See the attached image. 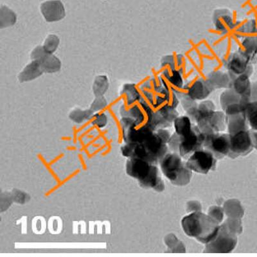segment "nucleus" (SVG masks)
<instances>
[{
	"label": "nucleus",
	"instance_id": "4",
	"mask_svg": "<svg viewBox=\"0 0 257 257\" xmlns=\"http://www.w3.org/2000/svg\"><path fill=\"white\" fill-rule=\"evenodd\" d=\"M159 165L162 173L174 185L183 187L192 180V171L187 167V160L178 153H167Z\"/></svg>",
	"mask_w": 257,
	"mask_h": 257
},
{
	"label": "nucleus",
	"instance_id": "17",
	"mask_svg": "<svg viewBox=\"0 0 257 257\" xmlns=\"http://www.w3.org/2000/svg\"><path fill=\"white\" fill-rule=\"evenodd\" d=\"M227 130L229 135L241 132V131L249 130V123L247 121L245 112H237V113L226 115Z\"/></svg>",
	"mask_w": 257,
	"mask_h": 257
},
{
	"label": "nucleus",
	"instance_id": "23",
	"mask_svg": "<svg viewBox=\"0 0 257 257\" xmlns=\"http://www.w3.org/2000/svg\"><path fill=\"white\" fill-rule=\"evenodd\" d=\"M43 73H54L59 72L61 68V62L58 57L53 54H47L40 61Z\"/></svg>",
	"mask_w": 257,
	"mask_h": 257
},
{
	"label": "nucleus",
	"instance_id": "8",
	"mask_svg": "<svg viewBox=\"0 0 257 257\" xmlns=\"http://www.w3.org/2000/svg\"><path fill=\"white\" fill-rule=\"evenodd\" d=\"M203 148L214 155L217 160L228 157L230 149V135L224 132L205 135Z\"/></svg>",
	"mask_w": 257,
	"mask_h": 257
},
{
	"label": "nucleus",
	"instance_id": "6",
	"mask_svg": "<svg viewBox=\"0 0 257 257\" xmlns=\"http://www.w3.org/2000/svg\"><path fill=\"white\" fill-rule=\"evenodd\" d=\"M217 160L210 151L205 148L195 151L187 160V167L194 173L207 174L215 171Z\"/></svg>",
	"mask_w": 257,
	"mask_h": 257
},
{
	"label": "nucleus",
	"instance_id": "29",
	"mask_svg": "<svg viewBox=\"0 0 257 257\" xmlns=\"http://www.w3.org/2000/svg\"><path fill=\"white\" fill-rule=\"evenodd\" d=\"M216 110V107L212 100H202L197 105L196 117H195L194 123L203 117L208 115L213 111Z\"/></svg>",
	"mask_w": 257,
	"mask_h": 257
},
{
	"label": "nucleus",
	"instance_id": "1",
	"mask_svg": "<svg viewBox=\"0 0 257 257\" xmlns=\"http://www.w3.org/2000/svg\"><path fill=\"white\" fill-rule=\"evenodd\" d=\"M172 134L169 128L154 131L140 143L127 144L123 146L121 149L123 155L159 165L163 157L170 152L167 144Z\"/></svg>",
	"mask_w": 257,
	"mask_h": 257
},
{
	"label": "nucleus",
	"instance_id": "20",
	"mask_svg": "<svg viewBox=\"0 0 257 257\" xmlns=\"http://www.w3.org/2000/svg\"><path fill=\"white\" fill-rule=\"evenodd\" d=\"M252 64L257 61V37H245L238 49Z\"/></svg>",
	"mask_w": 257,
	"mask_h": 257
},
{
	"label": "nucleus",
	"instance_id": "27",
	"mask_svg": "<svg viewBox=\"0 0 257 257\" xmlns=\"http://www.w3.org/2000/svg\"><path fill=\"white\" fill-rule=\"evenodd\" d=\"M17 22V16L14 11L6 6L0 9V29L12 27Z\"/></svg>",
	"mask_w": 257,
	"mask_h": 257
},
{
	"label": "nucleus",
	"instance_id": "44",
	"mask_svg": "<svg viewBox=\"0 0 257 257\" xmlns=\"http://www.w3.org/2000/svg\"><path fill=\"white\" fill-rule=\"evenodd\" d=\"M254 101H257V81L252 82L251 83V98H250V102H254Z\"/></svg>",
	"mask_w": 257,
	"mask_h": 257
},
{
	"label": "nucleus",
	"instance_id": "42",
	"mask_svg": "<svg viewBox=\"0 0 257 257\" xmlns=\"http://www.w3.org/2000/svg\"><path fill=\"white\" fill-rule=\"evenodd\" d=\"M94 125L98 127H104L107 123V117L104 113H97L94 115L93 121Z\"/></svg>",
	"mask_w": 257,
	"mask_h": 257
},
{
	"label": "nucleus",
	"instance_id": "38",
	"mask_svg": "<svg viewBox=\"0 0 257 257\" xmlns=\"http://www.w3.org/2000/svg\"><path fill=\"white\" fill-rule=\"evenodd\" d=\"M107 102L104 96H95V100L91 103L90 108L92 112L100 111L106 107Z\"/></svg>",
	"mask_w": 257,
	"mask_h": 257
},
{
	"label": "nucleus",
	"instance_id": "21",
	"mask_svg": "<svg viewBox=\"0 0 257 257\" xmlns=\"http://www.w3.org/2000/svg\"><path fill=\"white\" fill-rule=\"evenodd\" d=\"M176 93L179 99H180V102H181L183 109L186 112V114L194 123L198 103L197 102L196 100L192 99L187 95V93L184 90V88H183L182 90L179 91V92H176Z\"/></svg>",
	"mask_w": 257,
	"mask_h": 257
},
{
	"label": "nucleus",
	"instance_id": "14",
	"mask_svg": "<svg viewBox=\"0 0 257 257\" xmlns=\"http://www.w3.org/2000/svg\"><path fill=\"white\" fill-rule=\"evenodd\" d=\"M213 23L215 29L222 33L231 31L235 27L232 13L226 9H219L215 11Z\"/></svg>",
	"mask_w": 257,
	"mask_h": 257
},
{
	"label": "nucleus",
	"instance_id": "26",
	"mask_svg": "<svg viewBox=\"0 0 257 257\" xmlns=\"http://www.w3.org/2000/svg\"><path fill=\"white\" fill-rule=\"evenodd\" d=\"M194 123L187 115L178 116L174 121L173 126L176 134L182 136L192 130Z\"/></svg>",
	"mask_w": 257,
	"mask_h": 257
},
{
	"label": "nucleus",
	"instance_id": "7",
	"mask_svg": "<svg viewBox=\"0 0 257 257\" xmlns=\"http://www.w3.org/2000/svg\"><path fill=\"white\" fill-rule=\"evenodd\" d=\"M179 155L187 160L193 153L199 149H203L205 135L199 130L196 123L189 132L180 136Z\"/></svg>",
	"mask_w": 257,
	"mask_h": 257
},
{
	"label": "nucleus",
	"instance_id": "24",
	"mask_svg": "<svg viewBox=\"0 0 257 257\" xmlns=\"http://www.w3.org/2000/svg\"><path fill=\"white\" fill-rule=\"evenodd\" d=\"M222 208L225 215L228 217L239 218L244 216V209L240 201L235 199H228L224 202Z\"/></svg>",
	"mask_w": 257,
	"mask_h": 257
},
{
	"label": "nucleus",
	"instance_id": "18",
	"mask_svg": "<svg viewBox=\"0 0 257 257\" xmlns=\"http://www.w3.org/2000/svg\"><path fill=\"white\" fill-rule=\"evenodd\" d=\"M206 79L213 91L217 89L230 88L231 78L228 72L215 71L209 73Z\"/></svg>",
	"mask_w": 257,
	"mask_h": 257
},
{
	"label": "nucleus",
	"instance_id": "39",
	"mask_svg": "<svg viewBox=\"0 0 257 257\" xmlns=\"http://www.w3.org/2000/svg\"><path fill=\"white\" fill-rule=\"evenodd\" d=\"M45 221L43 217L34 218L33 222H32V229H33L34 233H43L45 230Z\"/></svg>",
	"mask_w": 257,
	"mask_h": 257
},
{
	"label": "nucleus",
	"instance_id": "36",
	"mask_svg": "<svg viewBox=\"0 0 257 257\" xmlns=\"http://www.w3.org/2000/svg\"><path fill=\"white\" fill-rule=\"evenodd\" d=\"M240 33L245 37H257V21L251 20L243 25Z\"/></svg>",
	"mask_w": 257,
	"mask_h": 257
},
{
	"label": "nucleus",
	"instance_id": "35",
	"mask_svg": "<svg viewBox=\"0 0 257 257\" xmlns=\"http://www.w3.org/2000/svg\"><path fill=\"white\" fill-rule=\"evenodd\" d=\"M92 113L93 112L91 111L90 109L82 110L75 108L70 112V118L75 122L80 123L88 118Z\"/></svg>",
	"mask_w": 257,
	"mask_h": 257
},
{
	"label": "nucleus",
	"instance_id": "37",
	"mask_svg": "<svg viewBox=\"0 0 257 257\" xmlns=\"http://www.w3.org/2000/svg\"><path fill=\"white\" fill-rule=\"evenodd\" d=\"M207 214L219 224H221L224 221L225 213L224 209L221 206H211L208 209Z\"/></svg>",
	"mask_w": 257,
	"mask_h": 257
},
{
	"label": "nucleus",
	"instance_id": "2",
	"mask_svg": "<svg viewBox=\"0 0 257 257\" xmlns=\"http://www.w3.org/2000/svg\"><path fill=\"white\" fill-rule=\"evenodd\" d=\"M186 235L206 244L216 237L220 224L202 212L190 213L181 220Z\"/></svg>",
	"mask_w": 257,
	"mask_h": 257
},
{
	"label": "nucleus",
	"instance_id": "16",
	"mask_svg": "<svg viewBox=\"0 0 257 257\" xmlns=\"http://www.w3.org/2000/svg\"><path fill=\"white\" fill-rule=\"evenodd\" d=\"M229 75L231 78L230 88L250 102L251 91V82L249 80L250 76L245 74L238 75V76L231 75L230 73Z\"/></svg>",
	"mask_w": 257,
	"mask_h": 257
},
{
	"label": "nucleus",
	"instance_id": "32",
	"mask_svg": "<svg viewBox=\"0 0 257 257\" xmlns=\"http://www.w3.org/2000/svg\"><path fill=\"white\" fill-rule=\"evenodd\" d=\"M245 114L251 130L257 131V101L249 102L245 109Z\"/></svg>",
	"mask_w": 257,
	"mask_h": 257
},
{
	"label": "nucleus",
	"instance_id": "31",
	"mask_svg": "<svg viewBox=\"0 0 257 257\" xmlns=\"http://www.w3.org/2000/svg\"><path fill=\"white\" fill-rule=\"evenodd\" d=\"M165 243L168 247L169 251L173 253H176V252L184 253L185 251L184 244L173 233L165 236Z\"/></svg>",
	"mask_w": 257,
	"mask_h": 257
},
{
	"label": "nucleus",
	"instance_id": "33",
	"mask_svg": "<svg viewBox=\"0 0 257 257\" xmlns=\"http://www.w3.org/2000/svg\"><path fill=\"white\" fill-rule=\"evenodd\" d=\"M60 44V40L55 34H49L43 42V47L48 54H53L56 51Z\"/></svg>",
	"mask_w": 257,
	"mask_h": 257
},
{
	"label": "nucleus",
	"instance_id": "22",
	"mask_svg": "<svg viewBox=\"0 0 257 257\" xmlns=\"http://www.w3.org/2000/svg\"><path fill=\"white\" fill-rule=\"evenodd\" d=\"M249 101L238 95L232 89H226L220 96V104L222 110L228 107V105L234 104H243L247 105Z\"/></svg>",
	"mask_w": 257,
	"mask_h": 257
},
{
	"label": "nucleus",
	"instance_id": "43",
	"mask_svg": "<svg viewBox=\"0 0 257 257\" xmlns=\"http://www.w3.org/2000/svg\"><path fill=\"white\" fill-rule=\"evenodd\" d=\"M202 209L201 204L198 201H190L187 203V211L189 213L201 212Z\"/></svg>",
	"mask_w": 257,
	"mask_h": 257
},
{
	"label": "nucleus",
	"instance_id": "5",
	"mask_svg": "<svg viewBox=\"0 0 257 257\" xmlns=\"http://www.w3.org/2000/svg\"><path fill=\"white\" fill-rule=\"evenodd\" d=\"M237 235L220 224L216 237L205 244V253H230L237 244Z\"/></svg>",
	"mask_w": 257,
	"mask_h": 257
},
{
	"label": "nucleus",
	"instance_id": "30",
	"mask_svg": "<svg viewBox=\"0 0 257 257\" xmlns=\"http://www.w3.org/2000/svg\"><path fill=\"white\" fill-rule=\"evenodd\" d=\"M183 61V57L181 55L178 54L175 56L173 55H169L163 57L161 61V65L165 68L176 69V70H180L181 66H182Z\"/></svg>",
	"mask_w": 257,
	"mask_h": 257
},
{
	"label": "nucleus",
	"instance_id": "3",
	"mask_svg": "<svg viewBox=\"0 0 257 257\" xmlns=\"http://www.w3.org/2000/svg\"><path fill=\"white\" fill-rule=\"evenodd\" d=\"M126 172L128 176L139 181L140 185L144 189H151L158 192L165 189L162 171L158 165L138 158H130L126 164Z\"/></svg>",
	"mask_w": 257,
	"mask_h": 257
},
{
	"label": "nucleus",
	"instance_id": "12",
	"mask_svg": "<svg viewBox=\"0 0 257 257\" xmlns=\"http://www.w3.org/2000/svg\"><path fill=\"white\" fill-rule=\"evenodd\" d=\"M41 13L47 22H59L65 17L64 5L60 0H50L41 5Z\"/></svg>",
	"mask_w": 257,
	"mask_h": 257
},
{
	"label": "nucleus",
	"instance_id": "9",
	"mask_svg": "<svg viewBox=\"0 0 257 257\" xmlns=\"http://www.w3.org/2000/svg\"><path fill=\"white\" fill-rule=\"evenodd\" d=\"M251 131L245 130L230 135V149L228 157L231 159L244 157L253 149Z\"/></svg>",
	"mask_w": 257,
	"mask_h": 257
},
{
	"label": "nucleus",
	"instance_id": "15",
	"mask_svg": "<svg viewBox=\"0 0 257 257\" xmlns=\"http://www.w3.org/2000/svg\"><path fill=\"white\" fill-rule=\"evenodd\" d=\"M161 79L168 88L179 92L184 88V81L181 71L176 69L165 68L161 74Z\"/></svg>",
	"mask_w": 257,
	"mask_h": 257
},
{
	"label": "nucleus",
	"instance_id": "10",
	"mask_svg": "<svg viewBox=\"0 0 257 257\" xmlns=\"http://www.w3.org/2000/svg\"><path fill=\"white\" fill-rule=\"evenodd\" d=\"M205 135L224 132L227 128L226 116L223 111H215L203 117L196 122Z\"/></svg>",
	"mask_w": 257,
	"mask_h": 257
},
{
	"label": "nucleus",
	"instance_id": "13",
	"mask_svg": "<svg viewBox=\"0 0 257 257\" xmlns=\"http://www.w3.org/2000/svg\"><path fill=\"white\" fill-rule=\"evenodd\" d=\"M184 90L190 98L196 101L206 100L213 91L207 80L202 78L195 80L189 86H184Z\"/></svg>",
	"mask_w": 257,
	"mask_h": 257
},
{
	"label": "nucleus",
	"instance_id": "41",
	"mask_svg": "<svg viewBox=\"0 0 257 257\" xmlns=\"http://www.w3.org/2000/svg\"><path fill=\"white\" fill-rule=\"evenodd\" d=\"M47 53L45 51L43 46H38L34 48L31 54V58L32 61H40Z\"/></svg>",
	"mask_w": 257,
	"mask_h": 257
},
{
	"label": "nucleus",
	"instance_id": "25",
	"mask_svg": "<svg viewBox=\"0 0 257 257\" xmlns=\"http://www.w3.org/2000/svg\"><path fill=\"white\" fill-rule=\"evenodd\" d=\"M120 95L124 96L126 105H132L141 100L142 95L133 84L123 85L120 90Z\"/></svg>",
	"mask_w": 257,
	"mask_h": 257
},
{
	"label": "nucleus",
	"instance_id": "40",
	"mask_svg": "<svg viewBox=\"0 0 257 257\" xmlns=\"http://www.w3.org/2000/svg\"><path fill=\"white\" fill-rule=\"evenodd\" d=\"M62 226L63 224L59 217H53L50 219L48 228H49L50 232L52 233L61 232Z\"/></svg>",
	"mask_w": 257,
	"mask_h": 257
},
{
	"label": "nucleus",
	"instance_id": "28",
	"mask_svg": "<svg viewBox=\"0 0 257 257\" xmlns=\"http://www.w3.org/2000/svg\"><path fill=\"white\" fill-rule=\"evenodd\" d=\"M109 80L106 75H98L93 84V92L95 96H104L109 88Z\"/></svg>",
	"mask_w": 257,
	"mask_h": 257
},
{
	"label": "nucleus",
	"instance_id": "45",
	"mask_svg": "<svg viewBox=\"0 0 257 257\" xmlns=\"http://www.w3.org/2000/svg\"><path fill=\"white\" fill-rule=\"evenodd\" d=\"M252 141H253V148L257 151V131H251Z\"/></svg>",
	"mask_w": 257,
	"mask_h": 257
},
{
	"label": "nucleus",
	"instance_id": "34",
	"mask_svg": "<svg viewBox=\"0 0 257 257\" xmlns=\"http://www.w3.org/2000/svg\"><path fill=\"white\" fill-rule=\"evenodd\" d=\"M221 224L236 235H240L242 232V221L239 218L228 217Z\"/></svg>",
	"mask_w": 257,
	"mask_h": 257
},
{
	"label": "nucleus",
	"instance_id": "11",
	"mask_svg": "<svg viewBox=\"0 0 257 257\" xmlns=\"http://www.w3.org/2000/svg\"><path fill=\"white\" fill-rule=\"evenodd\" d=\"M252 65L249 59L238 50L233 53L227 61L228 72L235 76L245 74L251 77L253 70Z\"/></svg>",
	"mask_w": 257,
	"mask_h": 257
},
{
	"label": "nucleus",
	"instance_id": "19",
	"mask_svg": "<svg viewBox=\"0 0 257 257\" xmlns=\"http://www.w3.org/2000/svg\"><path fill=\"white\" fill-rule=\"evenodd\" d=\"M43 73L40 63L37 61H32L18 75V80L20 82L32 81L40 77Z\"/></svg>",
	"mask_w": 257,
	"mask_h": 257
}]
</instances>
